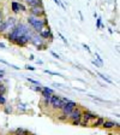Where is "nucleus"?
<instances>
[{"mask_svg":"<svg viewBox=\"0 0 120 135\" xmlns=\"http://www.w3.org/2000/svg\"><path fill=\"white\" fill-rule=\"evenodd\" d=\"M25 23L30 27L31 30L35 31V33H37V34L46 27L45 23H43V21H42V17H35V16H31V15H28V17H27V22Z\"/></svg>","mask_w":120,"mask_h":135,"instance_id":"obj_1","label":"nucleus"},{"mask_svg":"<svg viewBox=\"0 0 120 135\" xmlns=\"http://www.w3.org/2000/svg\"><path fill=\"white\" fill-rule=\"evenodd\" d=\"M98 115H96L95 112H92L90 110H85L83 109L82 111V118H81V123L79 126L81 127H90V123H91Z\"/></svg>","mask_w":120,"mask_h":135,"instance_id":"obj_2","label":"nucleus"},{"mask_svg":"<svg viewBox=\"0 0 120 135\" xmlns=\"http://www.w3.org/2000/svg\"><path fill=\"white\" fill-rule=\"evenodd\" d=\"M39 35L45 40V41H47L48 44L54 41V35H53V33H52V28H50L49 25H47V27H45V28L42 29L39 33Z\"/></svg>","mask_w":120,"mask_h":135,"instance_id":"obj_3","label":"nucleus"},{"mask_svg":"<svg viewBox=\"0 0 120 135\" xmlns=\"http://www.w3.org/2000/svg\"><path fill=\"white\" fill-rule=\"evenodd\" d=\"M28 15H31V16L35 17H43L47 15V12H46L45 6L40 5V6H34V7H28Z\"/></svg>","mask_w":120,"mask_h":135,"instance_id":"obj_4","label":"nucleus"},{"mask_svg":"<svg viewBox=\"0 0 120 135\" xmlns=\"http://www.w3.org/2000/svg\"><path fill=\"white\" fill-rule=\"evenodd\" d=\"M82 111H83V109H82L79 105H77V106H76L75 109H73L72 111L70 112V115L67 116V122L81 121V118H82Z\"/></svg>","mask_w":120,"mask_h":135,"instance_id":"obj_5","label":"nucleus"},{"mask_svg":"<svg viewBox=\"0 0 120 135\" xmlns=\"http://www.w3.org/2000/svg\"><path fill=\"white\" fill-rule=\"evenodd\" d=\"M77 103H76V101H73V100H71V99H69V100L66 101V103H65L64 104V106H62V109L60 110V113H62V115L64 116H69L70 115V112L71 111H72L73 109H75L76 106H77Z\"/></svg>","mask_w":120,"mask_h":135,"instance_id":"obj_6","label":"nucleus"},{"mask_svg":"<svg viewBox=\"0 0 120 135\" xmlns=\"http://www.w3.org/2000/svg\"><path fill=\"white\" fill-rule=\"evenodd\" d=\"M101 128H103L106 130H112V129H119V122H114V121H111V119H105Z\"/></svg>","mask_w":120,"mask_h":135,"instance_id":"obj_7","label":"nucleus"},{"mask_svg":"<svg viewBox=\"0 0 120 135\" xmlns=\"http://www.w3.org/2000/svg\"><path fill=\"white\" fill-rule=\"evenodd\" d=\"M45 41V40L42 39L41 36H40L39 34L37 33H35V31H34L33 34H31V37H30V42H29V44H30V45H33L34 47H36L37 45H40V44H42V42Z\"/></svg>","mask_w":120,"mask_h":135,"instance_id":"obj_8","label":"nucleus"},{"mask_svg":"<svg viewBox=\"0 0 120 135\" xmlns=\"http://www.w3.org/2000/svg\"><path fill=\"white\" fill-rule=\"evenodd\" d=\"M60 97L61 95H58V94H52L50 95V99H49V107L54 111H56L58 109V103L60 100Z\"/></svg>","mask_w":120,"mask_h":135,"instance_id":"obj_9","label":"nucleus"},{"mask_svg":"<svg viewBox=\"0 0 120 135\" xmlns=\"http://www.w3.org/2000/svg\"><path fill=\"white\" fill-rule=\"evenodd\" d=\"M23 3L27 5V7H34V6L43 5V0H23Z\"/></svg>","mask_w":120,"mask_h":135,"instance_id":"obj_10","label":"nucleus"},{"mask_svg":"<svg viewBox=\"0 0 120 135\" xmlns=\"http://www.w3.org/2000/svg\"><path fill=\"white\" fill-rule=\"evenodd\" d=\"M105 119H106V118L102 117V116H97V117L90 123V127H92V128H100V127L102 126V123H103Z\"/></svg>","mask_w":120,"mask_h":135,"instance_id":"obj_11","label":"nucleus"},{"mask_svg":"<svg viewBox=\"0 0 120 135\" xmlns=\"http://www.w3.org/2000/svg\"><path fill=\"white\" fill-rule=\"evenodd\" d=\"M40 93H41L42 98H50V95L54 94V90L50 87H43V86H42V90Z\"/></svg>","mask_w":120,"mask_h":135,"instance_id":"obj_12","label":"nucleus"},{"mask_svg":"<svg viewBox=\"0 0 120 135\" xmlns=\"http://www.w3.org/2000/svg\"><path fill=\"white\" fill-rule=\"evenodd\" d=\"M16 110L19 113H27V112H28V105L24 104V103H20V101H19V103L16 105Z\"/></svg>","mask_w":120,"mask_h":135,"instance_id":"obj_13","label":"nucleus"},{"mask_svg":"<svg viewBox=\"0 0 120 135\" xmlns=\"http://www.w3.org/2000/svg\"><path fill=\"white\" fill-rule=\"evenodd\" d=\"M11 11L14 15H19V3L18 1H11Z\"/></svg>","mask_w":120,"mask_h":135,"instance_id":"obj_14","label":"nucleus"},{"mask_svg":"<svg viewBox=\"0 0 120 135\" xmlns=\"http://www.w3.org/2000/svg\"><path fill=\"white\" fill-rule=\"evenodd\" d=\"M96 75H97L98 77H101V80H103V81L106 82V83H108V84H114V82H113L112 80L108 79V77H107L106 75H103V74L100 73V71H96Z\"/></svg>","mask_w":120,"mask_h":135,"instance_id":"obj_15","label":"nucleus"},{"mask_svg":"<svg viewBox=\"0 0 120 135\" xmlns=\"http://www.w3.org/2000/svg\"><path fill=\"white\" fill-rule=\"evenodd\" d=\"M3 110H4V113L5 115H11L13 112V106L12 105H8V104H5L3 106Z\"/></svg>","mask_w":120,"mask_h":135,"instance_id":"obj_16","label":"nucleus"},{"mask_svg":"<svg viewBox=\"0 0 120 135\" xmlns=\"http://www.w3.org/2000/svg\"><path fill=\"white\" fill-rule=\"evenodd\" d=\"M48 47H49V44H48L47 41H43L42 44L37 45L35 48H36L37 51H46V50H48Z\"/></svg>","mask_w":120,"mask_h":135,"instance_id":"obj_17","label":"nucleus"},{"mask_svg":"<svg viewBox=\"0 0 120 135\" xmlns=\"http://www.w3.org/2000/svg\"><path fill=\"white\" fill-rule=\"evenodd\" d=\"M67 100H69L67 97H60V100H59V103H58V109H56V111H60V110L62 109V106H64V104L66 103Z\"/></svg>","mask_w":120,"mask_h":135,"instance_id":"obj_18","label":"nucleus"},{"mask_svg":"<svg viewBox=\"0 0 120 135\" xmlns=\"http://www.w3.org/2000/svg\"><path fill=\"white\" fill-rule=\"evenodd\" d=\"M43 73L48 74V75H52V76H58V77H62V79H65V77H64V75H62V74H60V73H56V71L48 70V69H45V70H43Z\"/></svg>","mask_w":120,"mask_h":135,"instance_id":"obj_19","label":"nucleus"},{"mask_svg":"<svg viewBox=\"0 0 120 135\" xmlns=\"http://www.w3.org/2000/svg\"><path fill=\"white\" fill-rule=\"evenodd\" d=\"M8 92V88L7 86H6L4 82H0V94H4V95H6Z\"/></svg>","mask_w":120,"mask_h":135,"instance_id":"obj_20","label":"nucleus"},{"mask_svg":"<svg viewBox=\"0 0 120 135\" xmlns=\"http://www.w3.org/2000/svg\"><path fill=\"white\" fill-rule=\"evenodd\" d=\"M102 28H105V25L102 24V18L98 16L96 18V29H102Z\"/></svg>","mask_w":120,"mask_h":135,"instance_id":"obj_21","label":"nucleus"},{"mask_svg":"<svg viewBox=\"0 0 120 135\" xmlns=\"http://www.w3.org/2000/svg\"><path fill=\"white\" fill-rule=\"evenodd\" d=\"M28 12V7L24 3H19V13H27Z\"/></svg>","mask_w":120,"mask_h":135,"instance_id":"obj_22","label":"nucleus"},{"mask_svg":"<svg viewBox=\"0 0 120 135\" xmlns=\"http://www.w3.org/2000/svg\"><path fill=\"white\" fill-rule=\"evenodd\" d=\"M49 99L50 98H42L41 99V105L43 107H49Z\"/></svg>","mask_w":120,"mask_h":135,"instance_id":"obj_23","label":"nucleus"},{"mask_svg":"<svg viewBox=\"0 0 120 135\" xmlns=\"http://www.w3.org/2000/svg\"><path fill=\"white\" fill-rule=\"evenodd\" d=\"M88 97H90L91 99H94V100H96V101H100V103H111V101H108V100H105V99L98 98V97H95V95H91V94H89Z\"/></svg>","mask_w":120,"mask_h":135,"instance_id":"obj_24","label":"nucleus"},{"mask_svg":"<svg viewBox=\"0 0 120 135\" xmlns=\"http://www.w3.org/2000/svg\"><path fill=\"white\" fill-rule=\"evenodd\" d=\"M5 104H7V98L4 94H0V106H4Z\"/></svg>","mask_w":120,"mask_h":135,"instance_id":"obj_25","label":"nucleus"},{"mask_svg":"<svg viewBox=\"0 0 120 135\" xmlns=\"http://www.w3.org/2000/svg\"><path fill=\"white\" fill-rule=\"evenodd\" d=\"M23 128H16L14 130H12V133H11V135H20L22 134V132H23Z\"/></svg>","mask_w":120,"mask_h":135,"instance_id":"obj_26","label":"nucleus"},{"mask_svg":"<svg viewBox=\"0 0 120 135\" xmlns=\"http://www.w3.org/2000/svg\"><path fill=\"white\" fill-rule=\"evenodd\" d=\"M25 80L28 82H30V83H33L34 86H37V84H40V82L37 81V80H34V79H31V77H25Z\"/></svg>","mask_w":120,"mask_h":135,"instance_id":"obj_27","label":"nucleus"},{"mask_svg":"<svg viewBox=\"0 0 120 135\" xmlns=\"http://www.w3.org/2000/svg\"><path fill=\"white\" fill-rule=\"evenodd\" d=\"M95 58H96L95 60H97V62L100 63V65H101V66H102V65H103V59L101 58V57H100V54H98L97 52H95Z\"/></svg>","mask_w":120,"mask_h":135,"instance_id":"obj_28","label":"nucleus"},{"mask_svg":"<svg viewBox=\"0 0 120 135\" xmlns=\"http://www.w3.org/2000/svg\"><path fill=\"white\" fill-rule=\"evenodd\" d=\"M30 89H33V90H35V92L39 93V92H41V90H42V86H41V84H37V86H31Z\"/></svg>","mask_w":120,"mask_h":135,"instance_id":"obj_29","label":"nucleus"},{"mask_svg":"<svg viewBox=\"0 0 120 135\" xmlns=\"http://www.w3.org/2000/svg\"><path fill=\"white\" fill-rule=\"evenodd\" d=\"M58 121H60V122H67V117L66 116H64L62 113H60V115H58Z\"/></svg>","mask_w":120,"mask_h":135,"instance_id":"obj_30","label":"nucleus"},{"mask_svg":"<svg viewBox=\"0 0 120 135\" xmlns=\"http://www.w3.org/2000/svg\"><path fill=\"white\" fill-rule=\"evenodd\" d=\"M58 36H59V37H60V39H61V41H62V42H64L65 45H67V46H69V41H67V40H66V39H65V36H64V35H62V34H61V33H58Z\"/></svg>","mask_w":120,"mask_h":135,"instance_id":"obj_31","label":"nucleus"},{"mask_svg":"<svg viewBox=\"0 0 120 135\" xmlns=\"http://www.w3.org/2000/svg\"><path fill=\"white\" fill-rule=\"evenodd\" d=\"M52 84H53V86H54L55 88H69V87H65L64 84H61V83H56V82H53Z\"/></svg>","mask_w":120,"mask_h":135,"instance_id":"obj_32","label":"nucleus"},{"mask_svg":"<svg viewBox=\"0 0 120 135\" xmlns=\"http://www.w3.org/2000/svg\"><path fill=\"white\" fill-rule=\"evenodd\" d=\"M53 1H54V3H55L58 6H61V7H62V10H66V7H65V5L61 3V1H60V0H53Z\"/></svg>","mask_w":120,"mask_h":135,"instance_id":"obj_33","label":"nucleus"},{"mask_svg":"<svg viewBox=\"0 0 120 135\" xmlns=\"http://www.w3.org/2000/svg\"><path fill=\"white\" fill-rule=\"evenodd\" d=\"M82 46H83V48H84L85 51H87L88 53H91V50H90V47L87 45V44H82Z\"/></svg>","mask_w":120,"mask_h":135,"instance_id":"obj_34","label":"nucleus"},{"mask_svg":"<svg viewBox=\"0 0 120 135\" xmlns=\"http://www.w3.org/2000/svg\"><path fill=\"white\" fill-rule=\"evenodd\" d=\"M8 66L10 68H12V69H14V70H20V68L19 66H17V65H14V64H11V63H10V64H8Z\"/></svg>","mask_w":120,"mask_h":135,"instance_id":"obj_35","label":"nucleus"},{"mask_svg":"<svg viewBox=\"0 0 120 135\" xmlns=\"http://www.w3.org/2000/svg\"><path fill=\"white\" fill-rule=\"evenodd\" d=\"M50 54H52V56H53L54 58H56V59H60V56H59L58 53H55L54 51H50Z\"/></svg>","mask_w":120,"mask_h":135,"instance_id":"obj_36","label":"nucleus"},{"mask_svg":"<svg viewBox=\"0 0 120 135\" xmlns=\"http://www.w3.org/2000/svg\"><path fill=\"white\" fill-rule=\"evenodd\" d=\"M91 63H92V64H94V65H95V66H96V68H101L100 63H98V62H97V60H95V59H92V60H91Z\"/></svg>","mask_w":120,"mask_h":135,"instance_id":"obj_37","label":"nucleus"},{"mask_svg":"<svg viewBox=\"0 0 120 135\" xmlns=\"http://www.w3.org/2000/svg\"><path fill=\"white\" fill-rule=\"evenodd\" d=\"M24 69H27V70H30V71H35V68L31 66V65H25Z\"/></svg>","mask_w":120,"mask_h":135,"instance_id":"obj_38","label":"nucleus"},{"mask_svg":"<svg viewBox=\"0 0 120 135\" xmlns=\"http://www.w3.org/2000/svg\"><path fill=\"white\" fill-rule=\"evenodd\" d=\"M4 18H5V16H4V12H3V10L0 8V23L4 21Z\"/></svg>","mask_w":120,"mask_h":135,"instance_id":"obj_39","label":"nucleus"},{"mask_svg":"<svg viewBox=\"0 0 120 135\" xmlns=\"http://www.w3.org/2000/svg\"><path fill=\"white\" fill-rule=\"evenodd\" d=\"M35 62L39 65H43V60H41V59H35Z\"/></svg>","mask_w":120,"mask_h":135,"instance_id":"obj_40","label":"nucleus"},{"mask_svg":"<svg viewBox=\"0 0 120 135\" xmlns=\"http://www.w3.org/2000/svg\"><path fill=\"white\" fill-rule=\"evenodd\" d=\"M0 63H1V64H5V65H7V66H8V64H10V63L7 62V60H4V59H0Z\"/></svg>","mask_w":120,"mask_h":135,"instance_id":"obj_41","label":"nucleus"},{"mask_svg":"<svg viewBox=\"0 0 120 135\" xmlns=\"http://www.w3.org/2000/svg\"><path fill=\"white\" fill-rule=\"evenodd\" d=\"M0 48H1V50H5L6 48V45L4 44V42H1V41H0Z\"/></svg>","mask_w":120,"mask_h":135,"instance_id":"obj_42","label":"nucleus"},{"mask_svg":"<svg viewBox=\"0 0 120 135\" xmlns=\"http://www.w3.org/2000/svg\"><path fill=\"white\" fill-rule=\"evenodd\" d=\"M29 60H35V56H34V54H30V56H29Z\"/></svg>","mask_w":120,"mask_h":135,"instance_id":"obj_43","label":"nucleus"},{"mask_svg":"<svg viewBox=\"0 0 120 135\" xmlns=\"http://www.w3.org/2000/svg\"><path fill=\"white\" fill-rule=\"evenodd\" d=\"M75 90H78V92H85V89H81V88H73Z\"/></svg>","mask_w":120,"mask_h":135,"instance_id":"obj_44","label":"nucleus"},{"mask_svg":"<svg viewBox=\"0 0 120 135\" xmlns=\"http://www.w3.org/2000/svg\"><path fill=\"white\" fill-rule=\"evenodd\" d=\"M4 77H5V75H3V74H0V82H3Z\"/></svg>","mask_w":120,"mask_h":135,"instance_id":"obj_45","label":"nucleus"},{"mask_svg":"<svg viewBox=\"0 0 120 135\" xmlns=\"http://www.w3.org/2000/svg\"><path fill=\"white\" fill-rule=\"evenodd\" d=\"M108 33L109 34H113V33H114V30H113L112 28H108Z\"/></svg>","mask_w":120,"mask_h":135,"instance_id":"obj_46","label":"nucleus"},{"mask_svg":"<svg viewBox=\"0 0 120 135\" xmlns=\"http://www.w3.org/2000/svg\"><path fill=\"white\" fill-rule=\"evenodd\" d=\"M0 74H3V75H5V74H6V71L4 70V69H0Z\"/></svg>","mask_w":120,"mask_h":135,"instance_id":"obj_47","label":"nucleus"},{"mask_svg":"<svg viewBox=\"0 0 120 135\" xmlns=\"http://www.w3.org/2000/svg\"><path fill=\"white\" fill-rule=\"evenodd\" d=\"M94 17H95V18H97V17H98V13H97V12H94Z\"/></svg>","mask_w":120,"mask_h":135,"instance_id":"obj_48","label":"nucleus"},{"mask_svg":"<svg viewBox=\"0 0 120 135\" xmlns=\"http://www.w3.org/2000/svg\"><path fill=\"white\" fill-rule=\"evenodd\" d=\"M14 1H18V3H23V0H14Z\"/></svg>","mask_w":120,"mask_h":135,"instance_id":"obj_49","label":"nucleus"},{"mask_svg":"<svg viewBox=\"0 0 120 135\" xmlns=\"http://www.w3.org/2000/svg\"><path fill=\"white\" fill-rule=\"evenodd\" d=\"M30 135H36V134H31V133H30Z\"/></svg>","mask_w":120,"mask_h":135,"instance_id":"obj_50","label":"nucleus"}]
</instances>
